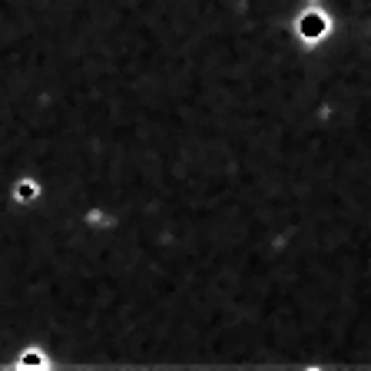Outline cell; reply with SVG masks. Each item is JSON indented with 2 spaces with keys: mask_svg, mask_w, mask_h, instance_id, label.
Returning <instances> with one entry per match:
<instances>
[{
  "mask_svg": "<svg viewBox=\"0 0 371 371\" xmlns=\"http://www.w3.org/2000/svg\"><path fill=\"white\" fill-rule=\"evenodd\" d=\"M13 196H17L20 203H30V199L37 196V182H34V180H20V182H17V189H13Z\"/></svg>",
  "mask_w": 371,
  "mask_h": 371,
  "instance_id": "obj_1",
  "label": "cell"
}]
</instances>
